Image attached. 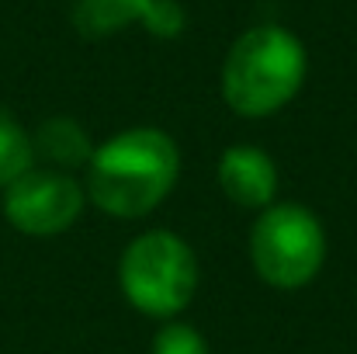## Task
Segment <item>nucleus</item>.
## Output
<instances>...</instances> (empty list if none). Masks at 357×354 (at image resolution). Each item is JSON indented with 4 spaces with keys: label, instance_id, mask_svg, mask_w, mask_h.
Here are the masks:
<instances>
[{
    "label": "nucleus",
    "instance_id": "obj_10",
    "mask_svg": "<svg viewBox=\"0 0 357 354\" xmlns=\"http://www.w3.org/2000/svg\"><path fill=\"white\" fill-rule=\"evenodd\" d=\"M153 354H208V344H205V337H202L191 323L170 320L167 327L156 330Z\"/></svg>",
    "mask_w": 357,
    "mask_h": 354
},
{
    "label": "nucleus",
    "instance_id": "obj_5",
    "mask_svg": "<svg viewBox=\"0 0 357 354\" xmlns=\"http://www.w3.org/2000/svg\"><path fill=\"white\" fill-rule=\"evenodd\" d=\"M84 212V188L66 170L31 167L3 188V216L28 236H56L70 230Z\"/></svg>",
    "mask_w": 357,
    "mask_h": 354
},
{
    "label": "nucleus",
    "instance_id": "obj_9",
    "mask_svg": "<svg viewBox=\"0 0 357 354\" xmlns=\"http://www.w3.org/2000/svg\"><path fill=\"white\" fill-rule=\"evenodd\" d=\"M35 167V139L10 115H0V188L14 184Z\"/></svg>",
    "mask_w": 357,
    "mask_h": 354
},
{
    "label": "nucleus",
    "instance_id": "obj_6",
    "mask_svg": "<svg viewBox=\"0 0 357 354\" xmlns=\"http://www.w3.org/2000/svg\"><path fill=\"white\" fill-rule=\"evenodd\" d=\"M135 21L160 38H174L188 17L177 0H73V24L87 38L115 35Z\"/></svg>",
    "mask_w": 357,
    "mask_h": 354
},
{
    "label": "nucleus",
    "instance_id": "obj_3",
    "mask_svg": "<svg viewBox=\"0 0 357 354\" xmlns=\"http://www.w3.org/2000/svg\"><path fill=\"white\" fill-rule=\"evenodd\" d=\"M119 281L125 299L139 313L170 320L191 302L198 288V257L177 233L149 230L125 246Z\"/></svg>",
    "mask_w": 357,
    "mask_h": 354
},
{
    "label": "nucleus",
    "instance_id": "obj_8",
    "mask_svg": "<svg viewBox=\"0 0 357 354\" xmlns=\"http://www.w3.org/2000/svg\"><path fill=\"white\" fill-rule=\"evenodd\" d=\"M31 139H35V156H45L49 163H56V170L87 167L94 156V142L77 118H45Z\"/></svg>",
    "mask_w": 357,
    "mask_h": 354
},
{
    "label": "nucleus",
    "instance_id": "obj_1",
    "mask_svg": "<svg viewBox=\"0 0 357 354\" xmlns=\"http://www.w3.org/2000/svg\"><path fill=\"white\" fill-rule=\"evenodd\" d=\"M181 149L163 128H125L94 146L87 163V195L115 219L153 212L177 184Z\"/></svg>",
    "mask_w": 357,
    "mask_h": 354
},
{
    "label": "nucleus",
    "instance_id": "obj_4",
    "mask_svg": "<svg viewBox=\"0 0 357 354\" xmlns=\"http://www.w3.org/2000/svg\"><path fill=\"white\" fill-rule=\"evenodd\" d=\"M250 257L267 285L302 288L319 274L326 260V230L305 205H267L253 223Z\"/></svg>",
    "mask_w": 357,
    "mask_h": 354
},
{
    "label": "nucleus",
    "instance_id": "obj_7",
    "mask_svg": "<svg viewBox=\"0 0 357 354\" xmlns=\"http://www.w3.org/2000/svg\"><path fill=\"white\" fill-rule=\"evenodd\" d=\"M219 188L243 209H267L278 191V167L260 146H229L219 160Z\"/></svg>",
    "mask_w": 357,
    "mask_h": 354
},
{
    "label": "nucleus",
    "instance_id": "obj_2",
    "mask_svg": "<svg viewBox=\"0 0 357 354\" xmlns=\"http://www.w3.org/2000/svg\"><path fill=\"white\" fill-rule=\"evenodd\" d=\"M305 45L281 24L243 31L222 66V98L243 118H267L291 105L305 84Z\"/></svg>",
    "mask_w": 357,
    "mask_h": 354
}]
</instances>
